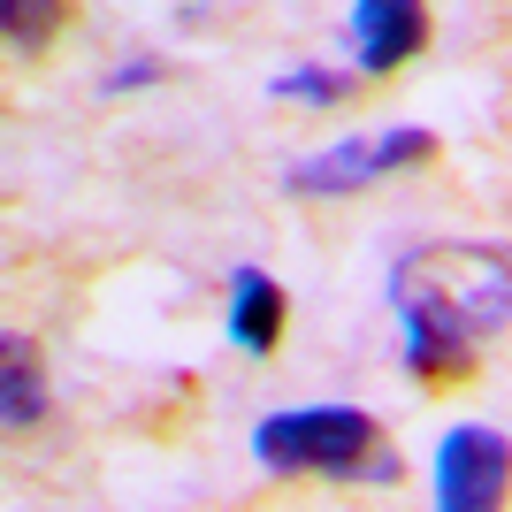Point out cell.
<instances>
[{"instance_id": "8992f818", "label": "cell", "mask_w": 512, "mask_h": 512, "mask_svg": "<svg viewBox=\"0 0 512 512\" xmlns=\"http://www.w3.org/2000/svg\"><path fill=\"white\" fill-rule=\"evenodd\" d=\"M283 321H291L283 283L268 276V268H230V344L237 352H276Z\"/></svg>"}, {"instance_id": "3957f363", "label": "cell", "mask_w": 512, "mask_h": 512, "mask_svg": "<svg viewBox=\"0 0 512 512\" xmlns=\"http://www.w3.org/2000/svg\"><path fill=\"white\" fill-rule=\"evenodd\" d=\"M421 161H436L428 130H367V138H337L329 153H306L283 184L299 199H337V192H367V184H383L398 169H421Z\"/></svg>"}, {"instance_id": "52a82bcc", "label": "cell", "mask_w": 512, "mask_h": 512, "mask_svg": "<svg viewBox=\"0 0 512 512\" xmlns=\"http://www.w3.org/2000/svg\"><path fill=\"white\" fill-rule=\"evenodd\" d=\"M39 413H46L39 344L23 337V329H8V337H0V428L23 436V428H39Z\"/></svg>"}, {"instance_id": "277c9868", "label": "cell", "mask_w": 512, "mask_h": 512, "mask_svg": "<svg viewBox=\"0 0 512 512\" xmlns=\"http://www.w3.org/2000/svg\"><path fill=\"white\" fill-rule=\"evenodd\" d=\"M512 490V444L497 428H451L436 444V505L444 512H490Z\"/></svg>"}, {"instance_id": "7a4b0ae2", "label": "cell", "mask_w": 512, "mask_h": 512, "mask_svg": "<svg viewBox=\"0 0 512 512\" xmlns=\"http://www.w3.org/2000/svg\"><path fill=\"white\" fill-rule=\"evenodd\" d=\"M253 459L276 474H360L375 459V413L360 406H299V413H268L253 428Z\"/></svg>"}, {"instance_id": "ba28073f", "label": "cell", "mask_w": 512, "mask_h": 512, "mask_svg": "<svg viewBox=\"0 0 512 512\" xmlns=\"http://www.w3.org/2000/svg\"><path fill=\"white\" fill-rule=\"evenodd\" d=\"M406 321V367L421 375V383H451V375H467V344L451 337V329H436V321H421V314H398Z\"/></svg>"}, {"instance_id": "6da1fadb", "label": "cell", "mask_w": 512, "mask_h": 512, "mask_svg": "<svg viewBox=\"0 0 512 512\" xmlns=\"http://www.w3.org/2000/svg\"><path fill=\"white\" fill-rule=\"evenodd\" d=\"M390 299L398 314L436 321L459 344H482L512 329V245H413L390 268Z\"/></svg>"}, {"instance_id": "5b68a950", "label": "cell", "mask_w": 512, "mask_h": 512, "mask_svg": "<svg viewBox=\"0 0 512 512\" xmlns=\"http://www.w3.org/2000/svg\"><path fill=\"white\" fill-rule=\"evenodd\" d=\"M421 46H428V8L421 0H352V54H360L367 77L406 69Z\"/></svg>"}, {"instance_id": "30bf717a", "label": "cell", "mask_w": 512, "mask_h": 512, "mask_svg": "<svg viewBox=\"0 0 512 512\" xmlns=\"http://www.w3.org/2000/svg\"><path fill=\"white\" fill-rule=\"evenodd\" d=\"M276 100H314V107H337V100H352V77L344 69H283L276 85Z\"/></svg>"}, {"instance_id": "8fae6325", "label": "cell", "mask_w": 512, "mask_h": 512, "mask_svg": "<svg viewBox=\"0 0 512 512\" xmlns=\"http://www.w3.org/2000/svg\"><path fill=\"white\" fill-rule=\"evenodd\" d=\"M161 77H169V69L153 62V54H138V62L107 69V77H100V92H138V85H161Z\"/></svg>"}, {"instance_id": "9c48e42d", "label": "cell", "mask_w": 512, "mask_h": 512, "mask_svg": "<svg viewBox=\"0 0 512 512\" xmlns=\"http://www.w3.org/2000/svg\"><path fill=\"white\" fill-rule=\"evenodd\" d=\"M62 16H69V0H0V23H8V46H16L23 62H39L46 46L62 39Z\"/></svg>"}]
</instances>
